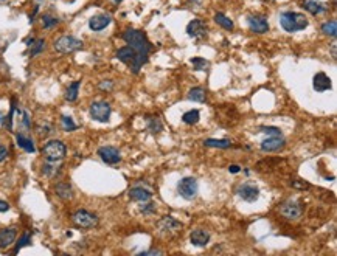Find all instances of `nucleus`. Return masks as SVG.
Wrapping results in <instances>:
<instances>
[{"label":"nucleus","instance_id":"obj_13","mask_svg":"<svg viewBox=\"0 0 337 256\" xmlns=\"http://www.w3.org/2000/svg\"><path fill=\"white\" fill-rule=\"evenodd\" d=\"M286 145V140H284L283 135H269L266 140L261 142V151L263 152H275L284 148Z\"/></svg>","mask_w":337,"mask_h":256},{"label":"nucleus","instance_id":"obj_25","mask_svg":"<svg viewBox=\"0 0 337 256\" xmlns=\"http://www.w3.org/2000/svg\"><path fill=\"white\" fill-rule=\"evenodd\" d=\"M205 146L209 148H219V149H228L231 148V142L230 140H215V138H209L204 142Z\"/></svg>","mask_w":337,"mask_h":256},{"label":"nucleus","instance_id":"obj_12","mask_svg":"<svg viewBox=\"0 0 337 256\" xmlns=\"http://www.w3.org/2000/svg\"><path fill=\"white\" fill-rule=\"evenodd\" d=\"M98 156L101 157L103 162L108 163V165H116V163L121 162L120 151L113 146H101L98 149Z\"/></svg>","mask_w":337,"mask_h":256},{"label":"nucleus","instance_id":"obj_29","mask_svg":"<svg viewBox=\"0 0 337 256\" xmlns=\"http://www.w3.org/2000/svg\"><path fill=\"white\" fill-rule=\"evenodd\" d=\"M182 121L185 123V124H196L198 121H199V110H188V112H185L184 113V117H182Z\"/></svg>","mask_w":337,"mask_h":256},{"label":"nucleus","instance_id":"obj_18","mask_svg":"<svg viewBox=\"0 0 337 256\" xmlns=\"http://www.w3.org/2000/svg\"><path fill=\"white\" fill-rule=\"evenodd\" d=\"M313 85H314V90H317V92H327V90H330V88H331V80H330V76H327L323 72H319V73L314 76Z\"/></svg>","mask_w":337,"mask_h":256},{"label":"nucleus","instance_id":"obj_3","mask_svg":"<svg viewBox=\"0 0 337 256\" xmlns=\"http://www.w3.org/2000/svg\"><path fill=\"white\" fill-rule=\"evenodd\" d=\"M116 58H118L123 64H126V66L131 69L132 73H135V75L138 73L141 66L148 62V56L137 53V51L129 45L121 47L118 51H116Z\"/></svg>","mask_w":337,"mask_h":256},{"label":"nucleus","instance_id":"obj_38","mask_svg":"<svg viewBox=\"0 0 337 256\" xmlns=\"http://www.w3.org/2000/svg\"><path fill=\"white\" fill-rule=\"evenodd\" d=\"M260 131L264 132L267 137L269 135H283L281 131L278 129V127H275V126H263V127H260Z\"/></svg>","mask_w":337,"mask_h":256},{"label":"nucleus","instance_id":"obj_37","mask_svg":"<svg viewBox=\"0 0 337 256\" xmlns=\"http://www.w3.org/2000/svg\"><path fill=\"white\" fill-rule=\"evenodd\" d=\"M36 131H37V135H39V137H47L48 134H51V131H53V127H51L48 123H45V124H39Z\"/></svg>","mask_w":337,"mask_h":256},{"label":"nucleus","instance_id":"obj_28","mask_svg":"<svg viewBox=\"0 0 337 256\" xmlns=\"http://www.w3.org/2000/svg\"><path fill=\"white\" fill-rule=\"evenodd\" d=\"M322 33L327 34V36H331V37H336V34H337V22L334 19L325 22L322 25Z\"/></svg>","mask_w":337,"mask_h":256},{"label":"nucleus","instance_id":"obj_33","mask_svg":"<svg viewBox=\"0 0 337 256\" xmlns=\"http://www.w3.org/2000/svg\"><path fill=\"white\" fill-rule=\"evenodd\" d=\"M191 64H193L194 70H205L210 66L209 61H205L204 58H191Z\"/></svg>","mask_w":337,"mask_h":256},{"label":"nucleus","instance_id":"obj_14","mask_svg":"<svg viewBox=\"0 0 337 256\" xmlns=\"http://www.w3.org/2000/svg\"><path fill=\"white\" fill-rule=\"evenodd\" d=\"M247 23H249V28L256 34H264L269 31V22L263 16H249Z\"/></svg>","mask_w":337,"mask_h":256},{"label":"nucleus","instance_id":"obj_17","mask_svg":"<svg viewBox=\"0 0 337 256\" xmlns=\"http://www.w3.org/2000/svg\"><path fill=\"white\" fill-rule=\"evenodd\" d=\"M190 241H191L193 246L204 247V246L209 244L210 233L207 232V230H194V232H191V235H190Z\"/></svg>","mask_w":337,"mask_h":256},{"label":"nucleus","instance_id":"obj_27","mask_svg":"<svg viewBox=\"0 0 337 256\" xmlns=\"http://www.w3.org/2000/svg\"><path fill=\"white\" fill-rule=\"evenodd\" d=\"M188 98L194 102H204L205 101V90L202 87H193L188 92Z\"/></svg>","mask_w":337,"mask_h":256},{"label":"nucleus","instance_id":"obj_42","mask_svg":"<svg viewBox=\"0 0 337 256\" xmlns=\"http://www.w3.org/2000/svg\"><path fill=\"white\" fill-rule=\"evenodd\" d=\"M112 87H113V83L112 81H103L100 84V88H103V90H111Z\"/></svg>","mask_w":337,"mask_h":256},{"label":"nucleus","instance_id":"obj_9","mask_svg":"<svg viewBox=\"0 0 337 256\" xmlns=\"http://www.w3.org/2000/svg\"><path fill=\"white\" fill-rule=\"evenodd\" d=\"M187 33H188L190 37H193L194 41H202L207 37V34H209V28H207L204 20L194 19L187 25Z\"/></svg>","mask_w":337,"mask_h":256},{"label":"nucleus","instance_id":"obj_23","mask_svg":"<svg viewBox=\"0 0 337 256\" xmlns=\"http://www.w3.org/2000/svg\"><path fill=\"white\" fill-rule=\"evenodd\" d=\"M215 22L219 25V27H223L224 30H228V31H231L233 28H235V23H233V20L228 19L225 14H223V12H216V14H215Z\"/></svg>","mask_w":337,"mask_h":256},{"label":"nucleus","instance_id":"obj_22","mask_svg":"<svg viewBox=\"0 0 337 256\" xmlns=\"http://www.w3.org/2000/svg\"><path fill=\"white\" fill-rule=\"evenodd\" d=\"M16 142H17V145H19L23 151H27V152H34V151H36L33 140L28 138L27 135H23V134H16Z\"/></svg>","mask_w":337,"mask_h":256},{"label":"nucleus","instance_id":"obj_16","mask_svg":"<svg viewBox=\"0 0 337 256\" xmlns=\"http://www.w3.org/2000/svg\"><path fill=\"white\" fill-rule=\"evenodd\" d=\"M16 238H17V230L14 227L0 230V250H5L14 244Z\"/></svg>","mask_w":337,"mask_h":256},{"label":"nucleus","instance_id":"obj_49","mask_svg":"<svg viewBox=\"0 0 337 256\" xmlns=\"http://www.w3.org/2000/svg\"><path fill=\"white\" fill-rule=\"evenodd\" d=\"M113 2H115V3H120V2H121V0H113Z\"/></svg>","mask_w":337,"mask_h":256},{"label":"nucleus","instance_id":"obj_41","mask_svg":"<svg viewBox=\"0 0 337 256\" xmlns=\"http://www.w3.org/2000/svg\"><path fill=\"white\" fill-rule=\"evenodd\" d=\"M6 157H8V149L3 145H0V163L5 162Z\"/></svg>","mask_w":337,"mask_h":256},{"label":"nucleus","instance_id":"obj_1","mask_svg":"<svg viewBox=\"0 0 337 256\" xmlns=\"http://www.w3.org/2000/svg\"><path fill=\"white\" fill-rule=\"evenodd\" d=\"M121 37H123V41H124L129 47H132V48L137 51V53L145 55V56H149L151 50H152V45H151L149 39H148L146 34H145L143 31L134 30V28H129V30H126V31L121 34Z\"/></svg>","mask_w":337,"mask_h":256},{"label":"nucleus","instance_id":"obj_11","mask_svg":"<svg viewBox=\"0 0 337 256\" xmlns=\"http://www.w3.org/2000/svg\"><path fill=\"white\" fill-rule=\"evenodd\" d=\"M236 194L244 200V202H255L258 200V197H260V189H258V186H255L253 183H242L238 186L236 189Z\"/></svg>","mask_w":337,"mask_h":256},{"label":"nucleus","instance_id":"obj_30","mask_svg":"<svg viewBox=\"0 0 337 256\" xmlns=\"http://www.w3.org/2000/svg\"><path fill=\"white\" fill-rule=\"evenodd\" d=\"M28 47H30V56L33 58V56H36V55L41 53V51L45 48V41H44V39H34L33 44L28 45Z\"/></svg>","mask_w":337,"mask_h":256},{"label":"nucleus","instance_id":"obj_46","mask_svg":"<svg viewBox=\"0 0 337 256\" xmlns=\"http://www.w3.org/2000/svg\"><path fill=\"white\" fill-rule=\"evenodd\" d=\"M141 255H162L160 250H149V252H143Z\"/></svg>","mask_w":337,"mask_h":256},{"label":"nucleus","instance_id":"obj_43","mask_svg":"<svg viewBox=\"0 0 337 256\" xmlns=\"http://www.w3.org/2000/svg\"><path fill=\"white\" fill-rule=\"evenodd\" d=\"M9 210V203L8 202H3V200H0V213H5V211H8Z\"/></svg>","mask_w":337,"mask_h":256},{"label":"nucleus","instance_id":"obj_19","mask_svg":"<svg viewBox=\"0 0 337 256\" xmlns=\"http://www.w3.org/2000/svg\"><path fill=\"white\" fill-rule=\"evenodd\" d=\"M129 197L137 202H148L152 197V194L149 189H146L143 186H134L129 189Z\"/></svg>","mask_w":337,"mask_h":256},{"label":"nucleus","instance_id":"obj_48","mask_svg":"<svg viewBox=\"0 0 337 256\" xmlns=\"http://www.w3.org/2000/svg\"><path fill=\"white\" fill-rule=\"evenodd\" d=\"M333 58L336 59V42L333 44Z\"/></svg>","mask_w":337,"mask_h":256},{"label":"nucleus","instance_id":"obj_40","mask_svg":"<svg viewBox=\"0 0 337 256\" xmlns=\"http://www.w3.org/2000/svg\"><path fill=\"white\" fill-rule=\"evenodd\" d=\"M154 211H155V205H154V203H148L146 207L141 208V213H143V214H151V213H154Z\"/></svg>","mask_w":337,"mask_h":256},{"label":"nucleus","instance_id":"obj_35","mask_svg":"<svg viewBox=\"0 0 337 256\" xmlns=\"http://www.w3.org/2000/svg\"><path fill=\"white\" fill-rule=\"evenodd\" d=\"M30 242H31V235H30L28 232H27V233H23V235H22V238H20V239H19V242H17V246H16L14 253H17V252H19L20 249H23L25 246H28Z\"/></svg>","mask_w":337,"mask_h":256},{"label":"nucleus","instance_id":"obj_32","mask_svg":"<svg viewBox=\"0 0 337 256\" xmlns=\"http://www.w3.org/2000/svg\"><path fill=\"white\" fill-rule=\"evenodd\" d=\"M148 127H149V131H151V134H159V132H162V129H163V126H162V121L159 120V118H149L148 120Z\"/></svg>","mask_w":337,"mask_h":256},{"label":"nucleus","instance_id":"obj_47","mask_svg":"<svg viewBox=\"0 0 337 256\" xmlns=\"http://www.w3.org/2000/svg\"><path fill=\"white\" fill-rule=\"evenodd\" d=\"M5 120H6V118H5V117H3V115H2V113H0V126H3V123H5Z\"/></svg>","mask_w":337,"mask_h":256},{"label":"nucleus","instance_id":"obj_7","mask_svg":"<svg viewBox=\"0 0 337 256\" xmlns=\"http://www.w3.org/2000/svg\"><path fill=\"white\" fill-rule=\"evenodd\" d=\"M89 113H90V117H92V120L100 121V123H108L111 118V113H112V107L106 101H95L90 104Z\"/></svg>","mask_w":337,"mask_h":256},{"label":"nucleus","instance_id":"obj_45","mask_svg":"<svg viewBox=\"0 0 337 256\" xmlns=\"http://www.w3.org/2000/svg\"><path fill=\"white\" fill-rule=\"evenodd\" d=\"M239 166H236V165H231V166H228V171L231 172V174H236V172H239Z\"/></svg>","mask_w":337,"mask_h":256},{"label":"nucleus","instance_id":"obj_10","mask_svg":"<svg viewBox=\"0 0 337 256\" xmlns=\"http://www.w3.org/2000/svg\"><path fill=\"white\" fill-rule=\"evenodd\" d=\"M280 214L283 217H286L289 221H294V219H299L302 216V207L299 202L295 200H286L284 203H281L280 207Z\"/></svg>","mask_w":337,"mask_h":256},{"label":"nucleus","instance_id":"obj_39","mask_svg":"<svg viewBox=\"0 0 337 256\" xmlns=\"http://www.w3.org/2000/svg\"><path fill=\"white\" fill-rule=\"evenodd\" d=\"M22 126L25 127V129H30V127H31L30 113L27 110H22Z\"/></svg>","mask_w":337,"mask_h":256},{"label":"nucleus","instance_id":"obj_34","mask_svg":"<svg viewBox=\"0 0 337 256\" xmlns=\"http://www.w3.org/2000/svg\"><path fill=\"white\" fill-rule=\"evenodd\" d=\"M61 123H62L64 131H67V132H72V131L78 129V124L73 123V120H72L70 117H62V118H61Z\"/></svg>","mask_w":337,"mask_h":256},{"label":"nucleus","instance_id":"obj_15","mask_svg":"<svg viewBox=\"0 0 337 256\" xmlns=\"http://www.w3.org/2000/svg\"><path fill=\"white\" fill-rule=\"evenodd\" d=\"M112 22V17L109 14H97L94 17H90L89 20V28L92 31H103L108 28Z\"/></svg>","mask_w":337,"mask_h":256},{"label":"nucleus","instance_id":"obj_50","mask_svg":"<svg viewBox=\"0 0 337 256\" xmlns=\"http://www.w3.org/2000/svg\"><path fill=\"white\" fill-rule=\"evenodd\" d=\"M0 2H5V0H0Z\"/></svg>","mask_w":337,"mask_h":256},{"label":"nucleus","instance_id":"obj_26","mask_svg":"<svg viewBox=\"0 0 337 256\" xmlns=\"http://www.w3.org/2000/svg\"><path fill=\"white\" fill-rule=\"evenodd\" d=\"M80 85H81L80 81H75V83H72V84L67 87V90H66V99H67L69 102H73V101L78 99V92H80Z\"/></svg>","mask_w":337,"mask_h":256},{"label":"nucleus","instance_id":"obj_21","mask_svg":"<svg viewBox=\"0 0 337 256\" xmlns=\"http://www.w3.org/2000/svg\"><path fill=\"white\" fill-rule=\"evenodd\" d=\"M55 193L62 200H69V199L73 197V189H72L70 183H67V182H59V183H56Z\"/></svg>","mask_w":337,"mask_h":256},{"label":"nucleus","instance_id":"obj_31","mask_svg":"<svg viewBox=\"0 0 337 256\" xmlns=\"http://www.w3.org/2000/svg\"><path fill=\"white\" fill-rule=\"evenodd\" d=\"M58 23H59V19L55 17V16H51V14H44V16H42V27H44L45 30L55 28Z\"/></svg>","mask_w":337,"mask_h":256},{"label":"nucleus","instance_id":"obj_6","mask_svg":"<svg viewBox=\"0 0 337 256\" xmlns=\"http://www.w3.org/2000/svg\"><path fill=\"white\" fill-rule=\"evenodd\" d=\"M177 193L185 200H194L199 193V185L194 177H184L177 183Z\"/></svg>","mask_w":337,"mask_h":256},{"label":"nucleus","instance_id":"obj_4","mask_svg":"<svg viewBox=\"0 0 337 256\" xmlns=\"http://www.w3.org/2000/svg\"><path fill=\"white\" fill-rule=\"evenodd\" d=\"M42 152L47 159V162L56 163L64 160V157L67 156V146L64 145L61 140H50L42 148Z\"/></svg>","mask_w":337,"mask_h":256},{"label":"nucleus","instance_id":"obj_5","mask_svg":"<svg viewBox=\"0 0 337 256\" xmlns=\"http://www.w3.org/2000/svg\"><path fill=\"white\" fill-rule=\"evenodd\" d=\"M83 41L78 39L75 36H61L55 41L53 47L58 53H62V55H69V53H73V51H78L83 48Z\"/></svg>","mask_w":337,"mask_h":256},{"label":"nucleus","instance_id":"obj_8","mask_svg":"<svg viewBox=\"0 0 337 256\" xmlns=\"http://www.w3.org/2000/svg\"><path fill=\"white\" fill-rule=\"evenodd\" d=\"M72 221L80 228H94L98 224V216L87 210H78L72 214Z\"/></svg>","mask_w":337,"mask_h":256},{"label":"nucleus","instance_id":"obj_2","mask_svg":"<svg viewBox=\"0 0 337 256\" xmlns=\"http://www.w3.org/2000/svg\"><path fill=\"white\" fill-rule=\"evenodd\" d=\"M280 23L284 31L288 33H297V31H302L305 30L308 25H309V20L305 14L302 12H294V11H284L281 12L280 16Z\"/></svg>","mask_w":337,"mask_h":256},{"label":"nucleus","instance_id":"obj_36","mask_svg":"<svg viewBox=\"0 0 337 256\" xmlns=\"http://www.w3.org/2000/svg\"><path fill=\"white\" fill-rule=\"evenodd\" d=\"M58 170L59 168H56V166L51 163V162H48L47 165H44V168H42V172L47 175V177H55L56 174H58Z\"/></svg>","mask_w":337,"mask_h":256},{"label":"nucleus","instance_id":"obj_24","mask_svg":"<svg viewBox=\"0 0 337 256\" xmlns=\"http://www.w3.org/2000/svg\"><path fill=\"white\" fill-rule=\"evenodd\" d=\"M159 227L163 230V232H171V230H174V228H180V227H182V224L177 222L174 217L168 216V217H163V219L159 222Z\"/></svg>","mask_w":337,"mask_h":256},{"label":"nucleus","instance_id":"obj_20","mask_svg":"<svg viewBox=\"0 0 337 256\" xmlns=\"http://www.w3.org/2000/svg\"><path fill=\"white\" fill-rule=\"evenodd\" d=\"M303 6L308 12H311V14H314V16H320L323 12L328 11V6L322 2H317V0H305Z\"/></svg>","mask_w":337,"mask_h":256},{"label":"nucleus","instance_id":"obj_44","mask_svg":"<svg viewBox=\"0 0 337 256\" xmlns=\"http://www.w3.org/2000/svg\"><path fill=\"white\" fill-rule=\"evenodd\" d=\"M292 186H295V188H309V183H303L302 180H295V182H292Z\"/></svg>","mask_w":337,"mask_h":256}]
</instances>
